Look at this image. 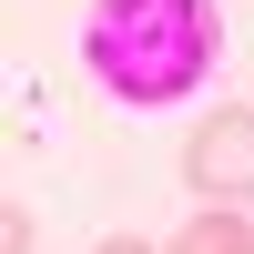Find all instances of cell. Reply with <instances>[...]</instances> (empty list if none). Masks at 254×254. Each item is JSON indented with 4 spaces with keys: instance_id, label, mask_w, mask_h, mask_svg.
<instances>
[{
    "instance_id": "5b68a950",
    "label": "cell",
    "mask_w": 254,
    "mask_h": 254,
    "mask_svg": "<svg viewBox=\"0 0 254 254\" xmlns=\"http://www.w3.org/2000/svg\"><path fill=\"white\" fill-rule=\"evenodd\" d=\"M92 254H153V244H132V234H112V244H92Z\"/></svg>"
},
{
    "instance_id": "6da1fadb",
    "label": "cell",
    "mask_w": 254,
    "mask_h": 254,
    "mask_svg": "<svg viewBox=\"0 0 254 254\" xmlns=\"http://www.w3.org/2000/svg\"><path fill=\"white\" fill-rule=\"evenodd\" d=\"M214 61H224V10L214 0H92L81 10V71L112 102H132V112L203 92Z\"/></svg>"
},
{
    "instance_id": "7a4b0ae2",
    "label": "cell",
    "mask_w": 254,
    "mask_h": 254,
    "mask_svg": "<svg viewBox=\"0 0 254 254\" xmlns=\"http://www.w3.org/2000/svg\"><path fill=\"white\" fill-rule=\"evenodd\" d=\"M183 173H193V193H214V203H254V112L244 102H224V112L193 122Z\"/></svg>"
},
{
    "instance_id": "277c9868",
    "label": "cell",
    "mask_w": 254,
    "mask_h": 254,
    "mask_svg": "<svg viewBox=\"0 0 254 254\" xmlns=\"http://www.w3.org/2000/svg\"><path fill=\"white\" fill-rule=\"evenodd\" d=\"M0 254H31V214H20V203L0 214Z\"/></svg>"
},
{
    "instance_id": "3957f363",
    "label": "cell",
    "mask_w": 254,
    "mask_h": 254,
    "mask_svg": "<svg viewBox=\"0 0 254 254\" xmlns=\"http://www.w3.org/2000/svg\"><path fill=\"white\" fill-rule=\"evenodd\" d=\"M163 254H254V224L234 214V203H214V214H193V224H183Z\"/></svg>"
}]
</instances>
